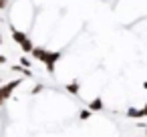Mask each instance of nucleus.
<instances>
[{
  "label": "nucleus",
  "instance_id": "12",
  "mask_svg": "<svg viewBox=\"0 0 147 137\" xmlns=\"http://www.w3.org/2000/svg\"><path fill=\"white\" fill-rule=\"evenodd\" d=\"M139 111H141V117H147V105H143Z\"/></svg>",
  "mask_w": 147,
  "mask_h": 137
},
{
  "label": "nucleus",
  "instance_id": "2",
  "mask_svg": "<svg viewBox=\"0 0 147 137\" xmlns=\"http://www.w3.org/2000/svg\"><path fill=\"white\" fill-rule=\"evenodd\" d=\"M10 30H12V40H14V43H18V47L22 49V53H24V55H30V53L34 51L32 40H30V38H28V36H26L22 30H16L14 26H12Z\"/></svg>",
  "mask_w": 147,
  "mask_h": 137
},
{
  "label": "nucleus",
  "instance_id": "10",
  "mask_svg": "<svg viewBox=\"0 0 147 137\" xmlns=\"http://www.w3.org/2000/svg\"><path fill=\"white\" fill-rule=\"evenodd\" d=\"M42 89H45V85H34V89H32L30 93H32V95H38V93H40Z\"/></svg>",
  "mask_w": 147,
  "mask_h": 137
},
{
  "label": "nucleus",
  "instance_id": "5",
  "mask_svg": "<svg viewBox=\"0 0 147 137\" xmlns=\"http://www.w3.org/2000/svg\"><path fill=\"white\" fill-rule=\"evenodd\" d=\"M87 107H89L93 113H95V111H101V109H103V99H101V97H97V99H93Z\"/></svg>",
  "mask_w": 147,
  "mask_h": 137
},
{
  "label": "nucleus",
  "instance_id": "14",
  "mask_svg": "<svg viewBox=\"0 0 147 137\" xmlns=\"http://www.w3.org/2000/svg\"><path fill=\"white\" fill-rule=\"evenodd\" d=\"M0 45H2V34H0Z\"/></svg>",
  "mask_w": 147,
  "mask_h": 137
},
{
  "label": "nucleus",
  "instance_id": "11",
  "mask_svg": "<svg viewBox=\"0 0 147 137\" xmlns=\"http://www.w3.org/2000/svg\"><path fill=\"white\" fill-rule=\"evenodd\" d=\"M10 4V0H0V10H6Z\"/></svg>",
  "mask_w": 147,
  "mask_h": 137
},
{
  "label": "nucleus",
  "instance_id": "6",
  "mask_svg": "<svg viewBox=\"0 0 147 137\" xmlns=\"http://www.w3.org/2000/svg\"><path fill=\"white\" fill-rule=\"evenodd\" d=\"M71 95H79V89H81V85H79V81H71L67 87H65Z\"/></svg>",
  "mask_w": 147,
  "mask_h": 137
},
{
  "label": "nucleus",
  "instance_id": "7",
  "mask_svg": "<svg viewBox=\"0 0 147 137\" xmlns=\"http://www.w3.org/2000/svg\"><path fill=\"white\" fill-rule=\"evenodd\" d=\"M127 117H131V119H141V111L135 109V107H131V109H127Z\"/></svg>",
  "mask_w": 147,
  "mask_h": 137
},
{
  "label": "nucleus",
  "instance_id": "1",
  "mask_svg": "<svg viewBox=\"0 0 147 137\" xmlns=\"http://www.w3.org/2000/svg\"><path fill=\"white\" fill-rule=\"evenodd\" d=\"M30 55H32V59L40 61V63L47 67V71H49L51 75H55L57 63H59L61 57H63V53H59V51H47L45 47H34V51H32Z\"/></svg>",
  "mask_w": 147,
  "mask_h": 137
},
{
  "label": "nucleus",
  "instance_id": "3",
  "mask_svg": "<svg viewBox=\"0 0 147 137\" xmlns=\"http://www.w3.org/2000/svg\"><path fill=\"white\" fill-rule=\"evenodd\" d=\"M22 83V79H14V81H8L6 85H0V107H2L10 97H12V91L18 89Z\"/></svg>",
  "mask_w": 147,
  "mask_h": 137
},
{
  "label": "nucleus",
  "instance_id": "13",
  "mask_svg": "<svg viewBox=\"0 0 147 137\" xmlns=\"http://www.w3.org/2000/svg\"><path fill=\"white\" fill-rule=\"evenodd\" d=\"M6 63H8V59L4 55H0V65H6Z\"/></svg>",
  "mask_w": 147,
  "mask_h": 137
},
{
  "label": "nucleus",
  "instance_id": "9",
  "mask_svg": "<svg viewBox=\"0 0 147 137\" xmlns=\"http://www.w3.org/2000/svg\"><path fill=\"white\" fill-rule=\"evenodd\" d=\"M20 65H22V67H26V69H30V65H32V63H30V59H28L26 55H22V57H20Z\"/></svg>",
  "mask_w": 147,
  "mask_h": 137
},
{
  "label": "nucleus",
  "instance_id": "4",
  "mask_svg": "<svg viewBox=\"0 0 147 137\" xmlns=\"http://www.w3.org/2000/svg\"><path fill=\"white\" fill-rule=\"evenodd\" d=\"M12 73H20L22 77H32V73H30V69H26V67H22V65H12Z\"/></svg>",
  "mask_w": 147,
  "mask_h": 137
},
{
  "label": "nucleus",
  "instance_id": "8",
  "mask_svg": "<svg viewBox=\"0 0 147 137\" xmlns=\"http://www.w3.org/2000/svg\"><path fill=\"white\" fill-rule=\"evenodd\" d=\"M91 113H93V111L87 107V109H83V111L79 113V119H83V121H85V119H89V117H91Z\"/></svg>",
  "mask_w": 147,
  "mask_h": 137
},
{
  "label": "nucleus",
  "instance_id": "15",
  "mask_svg": "<svg viewBox=\"0 0 147 137\" xmlns=\"http://www.w3.org/2000/svg\"><path fill=\"white\" fill-rule=\"evenodd\" d=\"M143 87H145V89H147V81H145V85H143Z\"/></svg>",
  "mask_w": 147,
  "mask_h": 137
}]
</instances>
